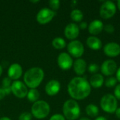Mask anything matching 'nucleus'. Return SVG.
Here are the masks:
<instances>
[{"mask_svg":"<svg viewBox=\"0 0 120 120\" xmlns=\"http://www.w3.org/2000/svg\"><path fill=\"white\" fill-rule=\"evenodd\" d=\"M57 63L60 69L63 70H68L72 67L74 61L72 57L68 53L62 52L58 56Z\"/></svg>","mask_w":120,"mask_h":120,"instance_id":"9b49d317","label":"nucleus"},{"mask_svg":"<svg viewBox=\"0 0 120 120\" xmlns=\"http://www.w3.org/2000/svg\"><path fill=\"white\" fill-rule=\"evenodd\" d=\"M89 82L91 88L93 87L95 89H98V88H101L103 85L105 80H104V77L102 74L96 73V74L92 75Z\"/></svg>","mask_w":120,"mask_h":120,"instance_id":"6ab92c4d","label":"nucleus"},{"mask_svg":"<svg viewBox=\"0 0 120 120\" xmlns=\"http://www.w3.org/2000/svg\"><path fill=\"white\" fill-rule=\"evenodd\" d=\"M56 11H52L49 8H43L37 13L36 19L41 25H45L50 22L56 15Z\"/></svg>","mask_w":120,"mask_h":120,"instance_id":"6e6552de","label":"nucleus"},{"mask_svg":"<svg viewBox=\"0 0 120 120\" xmlns=\"http://www.w3.org/2000/svg\"><path fill=\"white\" fill-rule=\"evenodd\" d=\"M118 67L117 63L112 59H108L103 61L100 67L101 72L103 75L107 77H112L117 72Z\"/></svg>","mask_w":120,"mask_h":120,"instance_id":"9d476101","label":"nucleus"},{"mask_svg":"<svg viewBox=\"0 0 120 120\" xmlns=\"http://www.w3.org/2000/svg\"><path fill=\"white\" fill-rule=\"evenodd\" d=\"M115 97L117 99V100H120V83L117 84L116 86L115 87L114 89V94Z\"/></svg>","mask_w":120,"mask_h":120,"instance_id":"c756f323","label":"nucleus"},{"mask_svg":"<svg viewBox=\"0 0 120 120\" xmlns=\"http://www.w3.org/2000/svg\"><path fill=\"white\" fill-rule=\"evenodd\" d=\"M117 12V5L110 0L105 1L100 8L99 13L102 18L108 20L112 18Z\"/></svg>","mask_w":120,"mask_h":120,"instance_id":"423d86ee","label":"nucleus"},{"mask_svg":"<svg viewBox=\"0 0 120 120\" xmlns=\"http://www.w3.org/2000/svg\"><path fill=\"white\" fill-rule=\"evenodd\" d=\"M115 115H116V117L118 118V119H120V108H117V109L116 110V111H115Z\"/></svg>","mask_w":120,"mask_h":120,"instance_id":"f704fd0d","label":"nucleus"},{"mask_svg":"<svg viewBox=\"0 0 120 120\" xmlns=\"http://www.w3.org/2000/svg\"><path fill=\"white\" fill-rule=\"evenodd\" d=\"M63 113L66 120H77L81 114V109L77 101L73 99L67 100L63 106Z\"/></svg>","mask_w":120,"mask_h":120,"instance_id":"7ed1b4c3","label":"nucleus"},{"mask_svg":"<svg viewBox=\"0 0 120 120\" xmlns=\"http://www.w3.org/2000/svg\"><path fill=\"white\" fill-rule=\"evenodd\" d=\"M79 29H81V30H86V28H88V25H87L86 22H85V21H82V22H79Z\"/></svg>","mask_w":120,"mask_h":120,"instance_id":"2f4dec72","label":"nucleus"},{"mask_svg":"<svg viewBox=\"0 0 120 120\" xmlns=\"http://www.w3.org/2000/svg\"><path fill=\"white\" fill-rule=\"evenodd\" d=\"M94 120H108L107 118H105L103 116H98L97 117H96V119Z\"/></svg>","mask_w":120,"mask_h":120,"instance_id":"c9c22d12","label":"nucleus"},{"mask_svg":"<svg viewBox=\"0 0 120 120\" xmlns=\"http://www.w3.org/2000/svg\"><path fill=\"white\" fill-rule=\"evenodd\" d=\"M52 46L56 49H64L67 44L65 40L62 37H56L52 41Z\"/></svg>","mask_w":120,"mask_h":120,"instance_id":"5701e85b","label":"nucleus"},{"mask_svg":"<svg viewBox=\"0 0 120 120\" xmlns=\"http://www.w3.org/2000/svg\"><path fill=\"white\" fill-rule=\"evenodd\" d=\"M50 111L49 104L43 100H39L34 103L31 108V114L37 120L46 118L49 115Z\"/></svg>","mask_w":120,"mask_h":120,"instance_id":"20e7f679","label":"nucleus"},{"mask_svg":"<svg viewBox=\"0 0 120 120\" xmlns=\"http://www.w3.org/2000/svg\"><path fill=\"white\" fill-rule=\"evenodd\" d=\"M73 70L78 77H82L87 70V64L84 59L77 58L73 63Z\"/></svg>","mask_w":120,"mask_h":120,"instance_id":"f3484780","label":"nucleus"},{"mask_svg":"<svg viewBox=\"0 0 120 120\" xmlns=\"http://www.w3.org/2000/svg\"><path fill=\"white\" fill-rule=\"evenodd\" d=\"M104 28L103 22L98 19L92 20L88 25V31L91 36H96L99 34Z\"/></svg>","mask_w":120,"mask_h":120,"instance_id":"dca6fc26","label":"nucleus"},{"mask_svg":"<svg viewBox=\"0 0 120 120\" xmlns=\"http://www.w3.org/2000/svg\"><path fill=\"white\" fill-rule=\"evenodd\" d=\"M99 70H100V67L96 63H91L88 67V71L92 75L98 73Z\"/></svg>","mask_w":120,"mask_h":120,"instance_id":"bb28decb","label":"nucleus"},{"mask_svg":"<svg viewBox=\"0 0 120 120\" xmlns=\"http://www.w3.org/2000/svg\"><path fill=\"white\" fill-rule=\"evenodd\" d=\"M70 18L71 19L75 22H80L82 21L84 18V14L80 9L75 8L73 9L70 13Z\"/></svg>","mask_w":120,"mask_h":120,"instance_id":"4be33fe9","label":"nucleus"},{"mask_svg":"<svg viewBox=\"0 0 120 120\" xmlns=\"http://www.w3.org/2000/svg\"><path fill=\"white\" fill-rule=\"evenodd\" d=\"M6 96V94L4 91V90L2 88H0V101L2 100Z\"/></svg>","mask_w":120,"mask_h":120,"instance_id":"473e14b6","label":"nucleus"},{"mask_svg":"<svg viewBox=\"0 0 120 120\" xmlns=\"http://www.w3.org/2000/svg\"><path fill=\"white\" fill-rule=\"evenodd\" d=\"M32 118V115L30 112H25L20 115L19 116V120H31Z\"/></svg>","mask_w":120,"mask_h":120,"instance_id":"cd10ccee","label":"nucleus"},{"mask_svg":"<svg viewBox=\"0 0 120 120\" xmlns=\"http://www.w3.org/2000/svg\"><path fill=\"white\" fill-rule=\"evenodd\" d=\"M0 120H11L9 117H2L1 118H0Z\"/></svg>","mask_w":120,"mask_h":120,"instance_id":"e433bc0d","label":"nucleus"},{"mask_svg":"<svg viewBox=\"0 0 120 120\" xmlns=\"http://www.w3.org/2000/svg\"><path fill=\"white\" fill-rule=\"evenodd\" d=\"M44 77V70L39 67L31 68L24 74L25 84L30 89L37 88L42 82Z\"/></svg>","mask_w":120,"mask_h":120,"instance_id":"f03ea898","label":"nucleus"},{"mask_svg":"<svg viewBox=\"0 0 120 120\" xmlns=\"http://www.w3.org/2000/svg\"><path fill=\"white\" fill-rule=\"evenodd\" d=\"M117 80L115 77H108L105 81V85L108 87V88H112V87H115L116 85L117 84Z\"/></svg>","mask_w":120,"mask_h":120,"instance_id":"393cba45","label":"nucleus"},{"mask_svg":"<svg viewBox=\"0 0 120 120\" xmlns=\"http://www.w3.org/2000/svg\"><path fill=\"white\" fill-rule=\"evenodd\" d=\"M103 30L109 34H112L115 32V27L114 25H112V24H107L105 25H104V28Z\"/></svg>","mask_w":120,"mask_h":120,"instance_id":"c85d7f7f","label":"nucleus"},{"mask_svg":"<svg viewBox=\"0 0 120 120\" xmlns=\"http://www.w3.org/2000/svg\"><path fill=\"white\" fill-rule=\"evenodd\" d=\"M117 8H119V10L120 11V0H118V1H117Z\"/></svg>","mask_w":120,"mask_h":120,"instance_id":"58836bf2","label":"nucleus"},{"mask_svg":"<svg viewBox=\"0 0 120 120\" xmlns=\"http://www.w3.org/2000/svg\"><path fill=\"white\" fill-rule=\"evenodd\" d=\"M103 53L109 58H115L120 55V45L117 42H108L103 46Z\"/></svg>","mask_w":120,"mask_h":120,"instance_id":"f8f14e48","label":"nucleus"},{"mask_svg":"<svg viewBox=\"0 0 120 120\" xmlns=\"http://www.w3.org/2000/svg\"><path fill=\"white\" fill-rule=\"evenodd\" d=\"M49 120H66V119L61 114H55L51 117Z\"/></svg>","mask_w":120,"mask_h":120,"instance_id":"7c9ffc66","label":"nucleus"},{"mask_svg":"<svg viewBox=\"0 0 120 120\" xmlns=\"http://www.w3.org/2000/svg\"><path fill=\"white\" fill-rule=\"evenodd\" d=\"M2 72H3V68H2V66L0 65V76L1 75Z\"/></svg>","mask_w":120,"mask_h":120,"instance_id":"ea45409f","label":"nucleus"},{"mask_svg":"<svg viewBox=\"0 0 120 120\" xmlns=\"http://www.w3.org/2000/svg\"><path fill=\"white\" fill-rule=\"evenodd\" d=\"M115 75H116L115 77H116V79H117V82H119L120 83V66L118 68H117V72H116Z\"/></svg>","mask_w":120,"mask_h":120,"instance_id":"72a5a7b5","label":"nucleus"},{"mask_svg":"<svg viewBox=\"0 0 120 120\" xmlns=\"http://www.w3.org/2000/svg\"><path fill=\"white\" fill-rule=\"evenodd\" d=\"M100 105L101 109L106 113L114 114L118 108V101L113 94H107L102 96Z\"/></svg>","mask_w":120,"mask_h":120,"instance_id":"39448f33","label":"nucleus"},{"mask_svg":"<svg viewBox=\"0 0 120 120\" xmlns=\"http://www.w3.org/2000/svg\"><path fill=\"white\" fill-rule=\"evenodd\" d=\"M60 90V84L58 80H50L45 86V91L49 96H54L57 95Z\"/></svg>","mask_w":120,"mask_h":120,"instance_id":"2eb2a0df","label":"nucleus"},{"mask_svg":"<svg viewBox=\"0 0 120 120\" xmlns=\"http://www.w3.org/2000/svg\"><path fill=\"white\" fill-rule=\"evenodd\" d=\"M86 44L89 48L92 50L97 51L102 48L103 43L102 41L96 36H90L86 39Z\"/></svg>","mask_w":120,"mask_h":120,"instance_id":"a211bd4d","label":"nucleus"},{"mask_svg":"<svg viewBox=\"0 0 120 120\" xmlns=\"http://www.w3.org/2000/svg\"><path fill=\"white\" fill-rule=\"evenodd\" d=\"M22 75V68L18 63H13L8 70V77L11 80H18Z\"/></svg>","mask_w":120,"mask_h":120,"instance_id":"4468645a","label":"nucleus"},{"mask_svg":"<svg viewBox=\"0 0 120 120\" xmlns=\"http://www.w3.org/2000/svg\"><path fill=\"white\" fill-rule=\"evenodd\" d=\"M67 49L68 53L75 58H80L84 53V44L79 40H72L68 45Z\"/></svg>","mask_w":120,"mask_h":120,"instance_id":"0eeeda50","label":"nucleus"},{"mask_svg":"<svg viewBox=\"0 0 120 120\" xmlns=\"http://www.w3.org/2000/svg\"><path fill=\"white\" fill-rule=\"evenodd\" d=\"M11 79L9 77H5L2 80V89L6 92V95L9 94L11 92Z\"/></svg>","mask_w":120,"mask_h":120,"instance_id":"b1692460","label":"nucleus"},{"mask_svg":"<svg viewBox=\"0 0 120 120\" xmlns=\"http://www.w3.org/2000/svg\"><path fill=\"white\" fill-rule=\"evenodd\" d=\"M11 89L13 94L18 98H24L27 96L28 92L27 86L24 82L19 80L13 81L12 82Z\"/></svg>","mask_w":120,"mask_h":120,"instance_id":"1a4fd4ad","label":"nucleus"},{"mask_svg":"<svg viewBox=\"0 0 120 120\" xmlns=\"http://www.w3.org/2000/svg\"><path fill=\"white\" fill-rule=\"evenodd\" d=\"M68 92L73 100H84L90 95L91 86L86 78L77 76L72 78L68 83Z\"/></svg>","mask_w":120,"mask_h":120,"instance_id":"f257e3e1","label":"nucleus"},{"mask_svg":"<svg viewBox=\"0 0 120 120\" xmlns=\"http://www.w3.org/2000/svg\"><path fill=\"white\" fill-rule=\"evenodd\" d=\"M80 29L79 25L75 22H70L66 25L64 30V34L65 37L71 41L75 40L79 34Z\"/></svg>","mask_w":120,"mask_h":120,"instance_id":"ddd939ff","label":"nucleus"},{"mask_svg":"<svg viewBox=\"0 0 120 120\" xmlns=\"http://www.w3.org/2000/svg\"><path fill=\"white\" fill-rule=\"evenodd\" d=\"M79 120H91V119H89V118H88L86 117H83L80 118Z\"/></svg>","mask_w":120,"mask_h":120,"instance_id":"4c0bfd02","label":"nucleus"},{"mask_svg":"<svg viewBox=\"0 0 120 120\" xmlns=\"http://www.w3.org/2000/svg\"><path fill=\"white\" fill-rule=\"evenodd\" d=\"M49 5L52 11H56L60 8V1L59 0H50L49 1Z\"/></svg>","mask_w":120,"mask_h":120,"instance_id":"a878e982","label":"nucleus"},{"mask_svg":"<svg viewBox=\"0 0 120 120\" xmlns=\"http://www.w3.org/2000/svg\"><path fill=\"white\" fill-rule=\"evenodd\" d=\"M86 115L90 117H97L99 114V108L95 104H89L85 109Z\"/></svg>","mask_w":120,"mask_h":120,"instance_id":"aec40b11","label":"nucleus"},{"mask_svg":"<svg viewBox=\"0 0 120 120\" xmlns=\"http://www.w3.org/2000/svg\"><path fill=\"white\" fill-rule=\"evenodd\" d=\"M40 96V94L39 92V91L37 89H30L27 94V98L30 102L32 103H35L37 101H39Z\"/></svg>","mask_w":120,"mask_h":120,"instance_id":"412c9836","label":"nucleus"}]
</instances>
